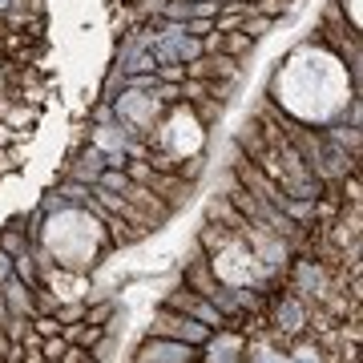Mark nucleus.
Masks as SVG:
<instances>
[{
	"instance_id": "obj_1",
	"label": "nucleus",
	"mask_w": 363,
	"mask_h": 363,
	"mask_svg": "<svg viewBox=\"0 0 363 363\" xmlns=\"http://www.w3.org/2000/svg\"><path fill=\"white\" fill-rule=\"evenodd\" d=\"M150 335H162V339H182V343H190V347H202L214 331H210L206 323H198V319H190V315L182 311H169V307H162V311L154 315V331Z\"/></svg>"
},
{
	"instance_id": "obj_2",
	"label": "nucleus",
	"mask_w": 363,
	"mask_h": 363,
	"mask_svg": "<svg viewBox=\"0 0 363 363\" xmlns=\"http://www.w3.org/2000/svg\"><path fill=\"white\" fill-rule=\"evenodd\" d=\"M194 359V347L182 343V339H162L150 335L142 339V347L133 351V363H190Z\"/></svg>"
},
{
	"instance_id": "obj_3",
	"label": "nucleus",
	"mask_w": 363,
	"mask_h": 363,
	"mask_svg": "<svg viewBox=\"0 0 363 363\" xmlns=\"http://www.w3.org/2000/svg\"><path fill=\"white\" fill-rule=\"evenodd\" d=\"M0 295H4V307H9V315H25V319H33V286L21 283V279H9V283H0Z\"/></svg>"
},
{
	"instance_id": "obj_4",
	"label": "nucleus",
	"mask_w": 363,
	"mask_h": 363,
	"mask_svg": "<svg viewBox=\"0 0 363 363\" xmlns=\"http://www.w3.org/2000/svg\"><path fill=\"white\" fill-rule=\"evenodd\" d=\"M101 169H105V154L93 145V150H85L81 154V162L73 166V182H85V186H97V178H101Z\"/></svg>"
},
{
	"instance_id": "obj_5",
	"label": "nucleus",
	"mask_w": 363,
	"mask_h": 363,
	"mask_svg": "<svg viewBox=\"0 0 363 363\" xmlns=\"http://www.w3.org/2000/svg\"><path fill=\"white\" fill-rule=\"evenodd\" d=\"M202 347H206L210 363H230V359H234V351L242 347V339H238V335H210Z\"/></svg>"
},
{
	"instance_id": "obj_6",
	"label": "nucleus",
	"mask_w": 363,
	"mask_h": 363,
	"mask_svg": "<svg viewBox=\"0 0 363 363\" xmlns=\"http://www.w3.org/2000/svg\"><path fill=\"white\" fill-rule=\"evenodd\" d=\"M255 45H259V40H250L242 28H238V33H222V52H226V57H234V61L250 57V52H255Z\"/></svg>"
},
{
	"instance_id": "obj_7",
	"label": "nucleus",
	"mask_w": 363,
	"mask_h": 363,
	"mask_svg": "<svg viewBox=\"0 0 363 363\" xmlns=\"http://www.w3.org/2000/svg\"><path fill=\"white\" fill-rule=\"evenodd\" d=\"M97 186H105V190H113V194H125L133 182H130V174L125 169H113V166H105L101 169V178H97Z\"/></svg>"
},
{
	"instance_id": "obj_8",
	"label": "nucleus",
	"mask_w": 363,
	"mask_h": 363,
	"mask_svg": "<svg viewBox=\"0 0 363 363\" xmlns=\"http://www.w3.org/2000/svg\"><path fill=\"white\" fill-rule=\"evenodd\" d=\"M271 28H274V16H262V13H250L247 21H242V33H247L250 40H262Z\"/></svg>"
},
{
	"instance_id": "obj_9",
	"label": "nucleus",
	"mask_w": 363,
	"mask_h": 363,
	"mask_svg": "<svg viewBox=\"0 0 363 363\" xmlns=\"http://www.w3.org/2000/svg\"><path fill=\"white\" fill-rule=\"evenodd\" d=\"M13 274L21 279V283H28V286H37V262H33V255H13Z\"/></svg>"
},
{
	"instance_id": "obj_10",
	"label": "nucleus",
	"mask_w": 363,
	"mask_h": 363,
	"mask_svg": "<svg viewBox=\"0 0 363 363\" xmlns=\"http://www.w3.org/2000/svg\"><path fill=\"white\" fill-rule=\"evenodd\" d=\"M0 250H4V255H25V250H28L25 230H16V226H9V230L0 234Z\"/></svg>"
},
{
	"instance_id": "obj_11",
	"label": "nucleus",
	"mask_w": 363,
	"mask_h": 363,
	"mask_svg": "<svg viewBox=\"0 0 363 363\" xmlns=\"http://www.w3.org/2000/svg\"><path fill=\"white\" fill-rule=\"evenodd\" d=\"M178 89H182V97H186L190 105H198V101H206V97H210V81H190V77H186Z\"/></svg>"
},
{
	"instance_id": "obj_12",
	"label": "nucleus",
	"mask_w": 363,
	"mask_h": 363,
	"mask_svg": "<svg viewBox=\"0 0 363 363\" xmlns=\"http://www.w3.org/2000/svg\"><path fill=\"white\" fill-rule=\"evenodd\" d=\"M113 298H105V303H97V307H85V323H97V327H105L109 323V315H113Z\"/></svg>"
},
{
	"instance_id": "obj_13",
	"label": "nucleus",
	"mask_w": 363,
	"mask_h": 363,
	"mask_svg": "<svg viewBox=\"0 0 363 363\" xmlns=\"http://www.w3.org/2000/svg\"><path fill=\"white\" fill-rule=\"evenodd\" d=\"M65 347H69V343H65L61 335H49V339H40V355H45L49 363H57V359H61V355H65Z\"/></svg>"
},
{
	"instance_id": "obj_14",
	"label": "nucleus",
	"mask_w": 363,
	"mask_h": 363,
	"mask_svg": "<svg viewBox=\"0 0 363 363\" xmlns=\"http://www.w3.org/2000/svg\"><path fill=\"white\" fill-rule=\"evenodd\" d=\"M298 319H303V307H298V303H286L283 311H279V327H286V331H295V327H303Z\"/></svg>"
},
{
	"instance_id": "obj_15",
	"label": "nucleus",
	"mask_w": 363,
	"mask_h": 363,
	"mask_svg": "<svg viewBox=\"0 0 363 363\" xmlns=\"http://www.w3.org/2000/svg\"><path fill=\"white\" fill-rule=\"evenodd\" d=\"M57 319H61V323H77V319H85V303H69V307H57Z\"/></svg>"
},
{
	"instance_id": "obj_16",
	"label": "nucleus",
	"mask_w": 363,
	"mask_h": 363,
	"mask_svg": "<svg viewBox=\"0 0 363 363\" xmlns=\"http://www.w3.org/2000/svg\"><path fill=\"white\" fill-rule=\"evenodd\" d=\"M182 33H190V37H206V33H214V21H186V25H182Z\"/></svg>"
},
{
	"instance_id": "obj_17",
	"label": "nucleus",
	"mask_w": 363,
	"mask_h": 363,
	"mask_svg": "<svg viewBox=\"0 0 363 363\" xmlns=\"http://www.w3.org/2000/svg\"><path fill=\"white\" fill-rule=\"evenodd\" d=\"M9 279H13V255L0 250V283H9Z\"/></svg>"
},
{
	"instance_id": "obj_18",
	"label": "nucleus",
	"mask_w": 363,
	"mask_h": 363,
	"mask_svg": "<svg viewBox=\"0 0 363 363\" xmlns=\"http://www.w3.org/2000/svg\"><path fill=\"white\" fill-rule=\"evenodd\" d=\"M339 9L351 13V28H359V0H339Z\"/></svg>"
},
{
	"instance_id": "obj_19",
	"label": "nucleus",
	"mask_w": 363,
	"mask_h": 363,
	"mask_svg": "<svg viewBox=\"0 0 363 363\" xmlns=\"http://www.w3.org/2000/svg\"><path fill=\"white\" fill-rule=\"evenodd\" d=\"M0 363H4V359H0Z\"/></svg>"
}]
</instances>
